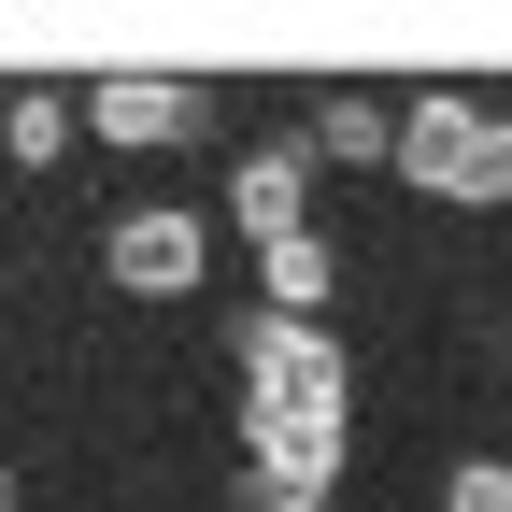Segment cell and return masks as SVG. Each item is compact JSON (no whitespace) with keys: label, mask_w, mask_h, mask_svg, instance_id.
Returning a JSON list of instances; mask_svg holds the SVG:
<instances>
[{"label":"cell","mask_w":512,"mask_h":512,"mask_svg":"<svg viewBox=\"0 0 512 512\" xmlns=\"http://www.w3.org/2000/svg\"><path fill=\"white\" fill-rule=\"evenodd\" d=\"M342 342L328 328H299V313H256L242 328V456L256 484H285V498H328L342 484Z\"/></svg>","instance_id":"cell-1"},{"label":"cell","mask_w":512,"mask_h":512,"mask_svg":"<svg viewBox=\"0 0 512 512\" xmlns=\"http://www.w3.org/2000/svg\"><path fill=\"white\" fill-rule=\"evenodd\" d=\"M399 171L427 185V200H512V114H484V100H456V86H427V100H399Z\"/></svg>","instance_id":"cell-2"},{"label":"cell","mask_w":512,"mask_h":512,"mask_svg":"<svg viewBox=\"0 0 512 512\" xmlns=\"http://www.w3.org/2000/svg\"><path fill=\"white\" fill-rule=\"evenodd\" d=\"M100 271H114L128 299H185V285L214 271V242H200V214H185V200H143V214H114Z\"/></svg>","instance_id":"cell-3"},{"label":"cell","mask_w":512,"mask_h":512,"mask_svg":"<svg viewBox=\"0 0 512 512\" xmlns=\"http://www.w3.org/2000/svg\"><path fill=\"white\" fill-rule=\"evenodd\" d=\"M86 128H100V143H185V128H200V100L157 86V72H114V86H86Z\"/></svg>","instance_id":"cell-4"},{"label":"cell","mask_w":512,"mask_h":512,"mask_svg":"<svg viewBox=\"0 0 512 512\" xmlns=\"http://www.w3.org/2000/svg\"><path fill=\"white\" fill-rule=\"evenodd\" d=\"M228 214H242L256 256H271V242H313V228H299V214H313V171H299V157H242V171H228Z\"/></svg>","instance_id":"cell-5"},{"label":"cell","mask_w":512,"mask_h":512,"mask_svg":"<svg viewBox=\"0 0 512 512\" xmlns=\"http://www.w3.org/2000/svg\"><path fill=\"white\" fill-rule=\"evenodd\" d=\"M256 285H271V313L328 328V242H271V256H256Z\"/></svg>","instance_id":"cell-6"},{"label":"cell","mask_w":512,"mask_h":512,"mask_svg":"<svg viewBox=\"0 0 512 512\" xmlns=\"http://www.w3.org/2000/svg\"><path fill=\"white\" fill-rule=\"evenodd\" d=\"M313 143H328L342 171H370V157L399 171V114H384V100H328V114H313Z\"/></svg>","instance_id":"cell-7"},{"label":"cell","mask_w":512,"mask_h":512,"mask_svg":"<svg viewBox=\"0 0 512 512\" xmlns=\"http://www.w3.org/2000/svg\"><path fill=\"white\" fill-rule=\"evenodd\" d=\"M0 143H15L29 171H57V143H72V100H43V86H29L15 114H0Z\"/></svg>","instance_id":"cell-8"},{"label":"cell","mask_w":512,"mask_h":512,"mask_svg":"<svg viewBox=\"0 0 512 512\" xmlns=\"http://www.w3.org/2000/svg\"><path fill=\"white\" fill-rule=\"evenodd\" d=\"M441 512H512V470H498V456H470L456 484H441Z\"/></svg>","instance_id":"cell-9"},{"label":"cell","mask_w":512,"mask_h":512,"mask_svg":"<svg viewBox=\"0 0 512 512\" xmlns=\"http://www.w3.org/2000/svg\"><path fill=\"white\" fill-rule=\"evenodd\" d=\"M242 512H328V498H285V484H242Z\"/></svg>","instance_id":"cell-10"}]
</instances>
